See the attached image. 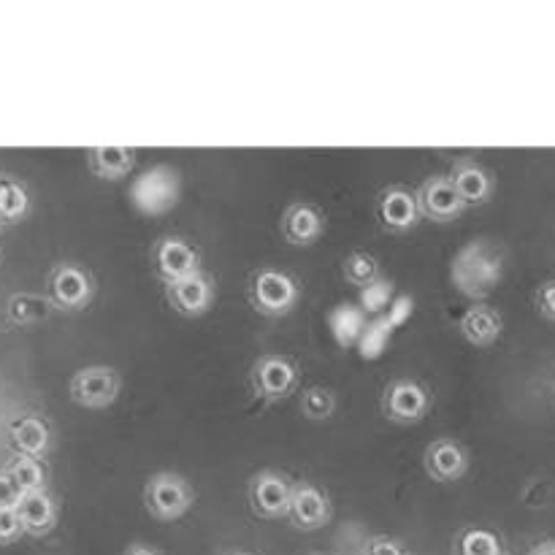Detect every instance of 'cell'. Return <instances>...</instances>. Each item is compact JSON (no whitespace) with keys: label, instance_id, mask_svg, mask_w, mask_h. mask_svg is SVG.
I'll return each instance as SVG.
<instances>
[{"label":"cell","instance_id":"cell-25","mask_svg":"<svg viewBox=\"0 0 555 555\" xmlns=\"http://www.w3.org/2000/svg\"><path fill=\"white\" fill-rule=\"evenodd\" d=\"M334 412L336 393L331 388H325V385H312V388H307L301 393V415L307 421H328V417H334Z\"/></svg>","mask_w":555,"mask_h":555},{"label":"cell","instance_id":"cell-12","mask_svg":"<svg viewBox=\"0 0 555 555\" xmlns=\"http://www.w3.org/2000/svg\"><path fill=\"white\" fill-rule=\"evenodd\" d=\"M377 217L379 225L388 233H396V236L412 231L417 225V220H421L415 190L404 188V184H390V188H385L377 198Z\"/></svg>","mask_w":555,"mask_h":555},{"label":"cell","instance_id":"cell-31","mask_svg":"<svg viewBox=\"0 0 555 555\" xmlns=\"http://www.w3.org/2000/svg\"><path fill=\"white\" fill-rule=\"evenodd\" d=\"M122 555H163V553L157 551V547L144 545V542H133V545L125 547V553H122Z\"/></svg>","mask_w":555,"mask_h":555},{"label":"cell","instance_id":"cell-11","mask_svg":"<svg viewBox=\"0 0 555 555\" xmlns=\"http://www.w3.org/2000/svg\"><path fill=\"white\" fill-rule=\"evenodd\" d=\"M201 253L182 236H163L152 247V271L157 280L173 282L201 271Z\"/></svg>","mask_w":555,"mask_h":555},{"label":"cell","instance_id":"cell-19","mask_svg":"<svg viewBox=\"0 0 555 555\" xmlns=\"http://www.w3.org/2000/svg\"><path fill=\"white\" fill-rule=\"evenodd\" d=\"M9 439L16 453L43 461L52 450V426L41 415H22L9 426Z\"/></svg>","mask_w":555,"mask_h":555},{"label":"cell","instance_id":"cell-20","mask_svg":"<svg viewBox=\"0 0 555 555\" xmlns=\"http://www.w3.org/2000/svg\"><path fill=\"white\" fill-rule=\"evenodd\" d=\"M87 166L95 179L119 182V179H128L133 173L135 150H130V146H92L87 152Z\"/></svg>","mask_w":555,"mask_h":555},{"label":"cell","instance_id":"cell-2","mask_svg":"<svg viewBox=\"0 0 555 555\" xmlns=\"http://www.w3.org/2000/svg\"><path fill=\"white\" fill-rule=\"evenodd\" d=\"M98 282L90 269L74 260H60L47 274V298L52 301L54 312H85L95 301Z\"/></svg>","mask_w":555,"mask_h":555},{"label":"cell","instance_id":"cell-7","mask_svg":"<svg viewBox=\"0 0 555 555\" xmlns=\"http://www.w3.org/2000/svg\"><path fill=\"white\" fill-rule=\"evenodd\" d=\"M122 377L112 366H85L68 379V399L81 410H108L119 399Z\"/></svg>","mask_w":555,"mask_h":555},{"label":"cell","instance_id":"cell-22","mask_svg":"<svg viewBox=\"0 0 555 555\" xmlns=\"http://www.w3.org/2000/svg\"><path fill=\"white\" fill-rule=\"evenodd\" d=\"M5 475L11 477L20 493H33V491H47L49 486V477H47V466L43 461L30 459V455H22L14 453L5 464Z\"/></svg>","mask_w":555,"mask_h":555},{"label":"cell","instance_id":"cell-17","mask_svg":"<svg viewBox=\"0 0 555 555\" xmlns=\"http://www.w3.org/2000/svg\"><path fill=\"white\" fill-rule=\"evenodd\" d=\"M450 182H453L455 193L461 195L466 206H482L493 198V177L486 166H480L472 157H461L450 168Z\"/></svg>","mask_w":555,"mask_h":555},{"label":"cell","instance_id":"cell-34","mask_svg":"<svg viewBox=\"0 0 555 555\" xmlns=\"http://www.w3.org/2000/svg\"><path fill=\"white\" fill-rule=\"evenodd\" d=\"M309 555H325V553H309Z\"/></svg>","mask_w":555,"mask_h":555},{"label":"cell","instance_id":"cell-5","mask_svg":"<svg viewBox=\"0 0 555 555\" xmlns=\"http://www.w3.org/2000/svg\"><path fill=\"white\" fill-rule=\"evenodd\" d=\"M249 385H253V393L260 404H276V401H285L296 393L298 385H301V372H298L293 358L266 352L253 363Z\"/></svg>","mask_w":555,"mask_h":555},{"label":"cell","instance_id":"cell-33","mask_svg":"<svg viewBox=\"0 0 555 555\" xmlns=\"http://www.w3.org/2000/svg\"><path fill=\"white\" fill-rule=\"evenodd\" d=\"M225 555H253V553H244V551H233V553H225Z\"/></svg>","mask_w":555,"mask_h":555},{"label":"cell","instance_id":"cell-6","mask_svg":"<svg viewBox=\"0 0 555 555\" xmlns=\"http://www.w3.org/2000/svg\"><path fill=\"white\" fill-rule=\"evenodd\" d=\"M383 415L396 426H415L431 412V393L423 383L410 377H396L383 390Z\"/></svg>","mask_w":555,"mask_h":555},{"label":"cell","instance_id":"cell-32","mask_svg":"<svg viewBox=\"0 0 555 555\" xmlns=\"http://www.w3.org/2000/svg\"><path fill=\"white\" fill-rule=\"evenodd\" d=\"M531 555H555V542H540Z\"/></svg>","mask_w":555,"mask_h":555},{"label":"cell","instance_id":"cell-23","mask_svg":"<svg viewBox=\"0 0 555 555\" xmlns=\"http://www.w3.org/2000/svg\"><path fill=\"white\" fill-rule=\"evenodd\" d=\"M30 193L16 179L0 177V225H16L30 215Z\"/></svg>","mask_w":555,"mask_h":555},{"label":"cell","instance_id":"cell-27","mask_svg":"<svg viewBox=\"0 0 555 555\" xmlns=\"http://www.w3.org/2000/svg\"><path fill=\"white\" fill-rule=\"evenodd\" d=\"M22 537H25V529L16 509H0V547L16 545Z\"/></svg>","mask_w":555,"mask_h":555},{"label":"cell","instance_id":"cell-4","mask_svg":"<svg viewBox=\"0 0 555 555\" xmlns=\"http://www.w3.org/2000/svg\"><path fill=\"white\" fill-rule=\"evenodd\" d=\"M146 513L160 524L184 518L195 504V488L177 472H157L144 486Z\"/></svg>","mask_w":555,"mask_h":555},{"label":"cell","instance_id":"cell-28","mask_svg":"<svg viewBox=\"0 0 555 555\" xmlns=\"http://www.w3.org/2000/svg\"><path fill=\"white\" fill-rule=\"evenodd\" d=\"M363 555H410V551L393 537H372L363 545Z\"/></svg>","mask_w":555,"mask_h":555},{"label":"cell","instance_id":"cell-13","mask_svg":"<svg viewBox=\"0 0 555 555\" xmlns=\"http://www.w3.org/2000/svg\"><path fill=\"white\" fill-rule=\"evenodd\" d=\"M331 515H334V507H331V499L325 496L323 488L312 486V482H296L293 486L287 518L298 531L323 529V526L331 524Z\"/></svg>","mask_w":555,"mask_h":555},{"label":"cell","instance_id":"cell-18","mask_svg":"<svg viewBox=\"0 0 555 555\" xmlns=\"http://www.w3.org/2000/svg\"><path fill=\"white\" fill-rule=\"evenodd\" d=\"M459 331L472 347L486 350V347H493L499 341V336H502L504 331V320L502 314H499V309H493L491 304L477 301L461 314Z\"/></svg>","mask_w":555,"mask_h":555},{"label":"cell","instance_id":"cell-8","mask_svg":"<svg viewBox=\"0 0 555 555\" xmlns=\"http://www.w3.org/2000/svg\"><path fill=\"white\" fill-rule=\"evenodd\" d=\"M293 486L296 482L276 469H260L255 472L253 480L247 486L249 509L258 515L260 520H282L291 513Z\"/></svg>","mask_w":555,"mask_h":555},{"label":"cell","instance_id":"cell-1","mask_svg":"<svg viewBox=\"0 0 555 555\" xmlns=\"http://www.w3.org/2000/svg\"><path fill=\"white\" fill-rule=\"evenodd\" d=\"M504 255L491 242H472L453 263V282L464 296L486 298L502 282Z\"/></svg>","mask_w":555,"mask_h":555},{"label":"cell","instance_id":"cell-29","mask_svg":"<svg viewBox=\"0 0 555 555\" xmlns=\"http://www.w3.org/2000/svg\"><path fill=\"white\" fill-rule=\"evenodd\" d=\"M534 301H537V309H540L542 318L555 320V280L545 282V285H540Z\"/></svg>","mask_w":555,"mask_h":555},{"label":"cell","instance_id":"cell-9","mask_svg":"<svg viewBox=\"0 0 555 555\" xmlns=\"http://www.w3.org/2000/svg\"><path fill=\"white\" fill-rule=\"evenodd\" d=\"M415 198L421 217L437 222V225L455 222L466 209H469V206L461 201V195L455 193L448 173H434V177H428L426 182L415 190Z\"/></svg>","mask_w":555,"mask_h":555},{"label":"cell","instance_id":"cell-30","mask_svg":"<svg viewBox=\"0 0 555 555\" xmlns=\"http://www.w3.org/2000/svg\"><path fill=\"white\" fill-rule=\"evenodd\" d=\"M20 499V488H16L14 482H11V477L0 469V509H16Z\"/></svg>","mask_w":555,"mask_h":555},{"label":"cell","instance_id":"cell-21","mask_svg":"<svg viewBox=\"0 0 555 555\" xmlns=\"http://www.w3.org/2000/svg\"><path fill=\"white\" fill-rule=\"evenodd\" d=\"M5 323L14 325V328H30V325L47 323L54 314L52 301L47 298V293H11L9 301H5Z\"/></svg>","mask_w":555,"mask_h":555},{"label":"cell","instance_id":"cell-16","mask_svg":"<svg viewBox=\"0 0 555 555\" xmlns=\"http://www.w3.org/2000/svg\"><path fill=\"white\" fill-rule=\"evenodd\" d=\"M16 515L22 520V529H25V537H49L60 524V504L57 499L47 491H33L22 493L20 504H16Z\"/></svg>","mask_w":555,"mask_h":555},{"label":"cell","instance_id":"cell-26","mask_svg":"<svg viewBox=\"0 0 555 555\" xmlns=\"http://www.w3.org/2000/svg\"><path fill=\"white\" fill-rule=\"evenodd\" d=\"M459 555H502V542L488 529H466L459 537Z\"/></svg>","mask_w":555,"mask_h":555},{"label":"cell","instance_id":"cell-24","mask_svg":"<svg viewBox=\"0 0 555 555\" xmlns=\"http://www.w3.org/2000/svg\"><path fill=\"white\" fill-rule=\"evenodd\" d=\"M341 274L350 282L352 287H374L379 280H383V266L374 258L372 253H363V249H352L345 260H341Z\"/></svg>","mask_w":555,"mask_h":555},{"label":"cell","instance_id":"cell-3","mask_svg":"<svg viewBox=\"0 0 555 555\" xmlns=\"http://www.w3.org/2000/svg\"><path fill=\"white\" fill-rule=\"evenodd\" d=\"M249 304L263 318H287L301 301V287L293 274L282 269H258L249 276Z\"/></svg>","mask_w":555,"mask_h":555},{"label":"cell","instance_id":"cell-10","mask_svg":"<svg viewBox=\"0 0 555 555\" xmlns=\"http://www.w3.org/2000/svg\"><path fill=\"white\" fill-rule=\"evenodd\" d=\"M166 301L182 318H204L215 307V280L201 269L182 280L166 282Z\"/></svg>","mask_w":555,"mask_h":555},{"label":"cell","instance_id":"cell-14","mask_svg":"<svg viewBox=\"0 0 555 555\" xmlns=\"http://www.w3.org/2000/svg\"><path fill=\"white\" fill-rule=\"evenodd\" d=\"M280 231L285 236V242L293 244V247H312L325 233L323 209H318L314 204H307V201H296V204H291L282 211Z\"/></svg>","mask_w":555,"mask_h":555},{"label":"cell","instance_id":"cell-15","mask_svg":"<svg viewBox=\"0 0 555 555\" xmlns=\"http://www.w3.org/2000/svg\"><path fill=\"white\" fill-rule=\"evenodd\" d=\"M423 469L434 482H459L469 472V453L455 439H434L423 455Z\"/></svg>","mask_w":555,"mask_h":555}]
</instances>
